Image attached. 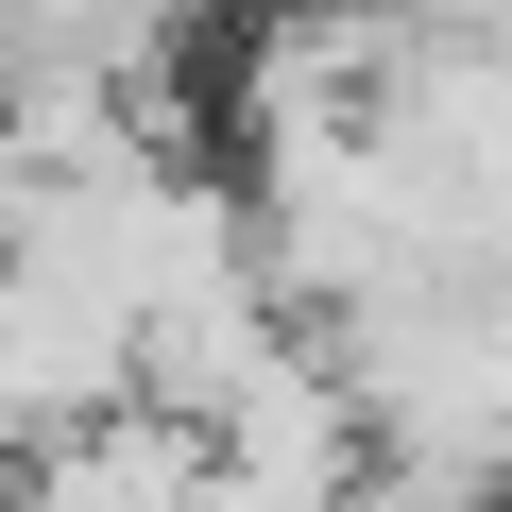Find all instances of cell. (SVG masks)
Segmentation results:
<instances>
[{"label": "cell", "mask_w": 512, "mask_h": 512, "mask_svg": "<svg viewBox=\"0 0 512 512\" xmlns=\"http://www.w3.org/2000/svg\"><path fill=\"white\" fill-rule=\"evenodd\" d=\"M205 478H222V444L188 410L120 393V410H86V427H52V444L0 461V512H188Z\"/></svg>", "instance_id": "obj_1"}, {"label": "cell", "mask_w": 512, "mask_h": 512, "mask_svg": "<svg viewBox=\"0 0 512 512\" xmlns=\"http://www.w3.org/2000/svg\"><path fill=\"white\" fill-rule=\"evenodd\" d=\"M274 18H359V0H274Z\"/></svg>", "instance_id": "obj_3"}, {"label": "cell", "mask_w": 512, "mask_h": 512, "mask_svg": "<svg viewBox=\"0 0 512 512\" xmlns=\"http://www.w3.org/2000/svg\"><path fill=\"white\" fill-rule=\"evenodd\" d=\"M512 478H461V461H359V495L342 512H495Z\"/></svg>", "instance_id": "obj_2"}]
</instances>
